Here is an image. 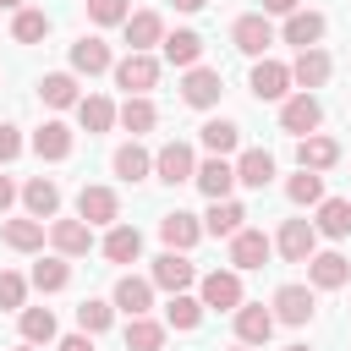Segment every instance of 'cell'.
I'll use <instances>...</instances> for the list:
<instances>
[{"instance_id": "6da1fadb", "label": "cell", "mask_w": 351, "mask_h": 351, "mask_svg": "<svg viewBox=\"0 0 351 351\" xmlns=\"http://www.w3.org/2000/svg\"><path fill=\"white\" fill-rule=\"evenodd\" d=\"M197 302H203V313H236L247 302L241 296V274L236 269H208L197 280Z\"/></svg>"}, {"instance_id": "7a4b0ae2", "label": "cell", "mask_w": 351, "mask_h": 351, "mask_svg": "<svg viewBox=\"0 0 351 351\" xmlns=\"http://www.w3.org/2000/svg\"><path fill=\"white\" fill-rule=\"evenodd\" d=\"M148 280H154V291L181 296V291H192V285H197V269H192V258H186V252H170V247H165V252L154 258Z\"/></svg>"}, {"instance_id": "3957f363", "label": "cell", "mask_w": 351, "mask_h": 351, "mask_svg": "<svg viewBox=\"0 0 351 351\" xmlns=\"http://www.w3.org/2000/svg\"><path fill=\"white\" fill-rule=\"evenodd\" d=\"M110 71H115V88H126V99H148V88L159 82V60L154 55H137V49L126 60H115Z\"/></svg>"}, {"instance_id": "277c9868", "label": "cell", "mask_w": 351, "mask_h": 351, "mask_svg": "<svg viewBox=\"0 0 351 351\" xmlns=\"http://www.w3.org/2000/svg\"><path fill=\"white\" fill-rule=\"evenodd\" d=\"M324 126V104L313 99V93H291V99H280V132H291V137H313Z\"/></svg>"}, {"instance_id": "5b68a950", "label": "cell", "mask_w": 351, "mask_h": 351, "mask_svg": "<svg viewBox=\"0 0 351 351\" xmlns=\"http://www.w3.org/2000/svg\"><path fill=\"white\" fill-rule=\"evenodd\" d=\"M230 38H236V49H241V55L263 60V55H269V44H274V22H269L263 11H247V16H236Z\"/></svg>"}, {"instance_id": "8992f818", "label": "cell", "mask_w": 351, "mask_h": 351, "mask_svg": "<svg viewBox=\"0 0 351 351\" xmlns=\"http://www.w3.org/2000/svg\"><path fill=\"white\" fill-rule=\"evenodd\" d=\"M219 93H225V77H219L214 66H192V71L181 77V104H192V110H214Z\"/></svg>"}, {"instance_id": "52a82bcc", "label": "cell", "mask_w": 351, "mask_h": 351, "mask_svg": "<svg viewBox=\"0 0 351 351\" xmlns=\"http://www.w3.org/2000/svg\"><path fill=\"white\" fill-rule=\"evenodd\" d=\"M274 252H280L285 263H307V258L318 252V230H313V219H285L280 236H274Z\"/></svg>"}, {"instance_id": "ba28073f", "label": "cell", "mask_w": 351, "mask_h": 351, "mask_svg": "<svg viewBox=\"0 0 351 351\" xmlns=\"http://www.w3.org/2000/svg\"><path fill=\"white\" fill-rule=\"evenodd\" d=\"M269 252H274V241H269L263 230H252V225H241V230L230 236V269H236V274L263 269V263H269Z\"/></svg>"}, {"instance_id": "9c48e42d", "label": "cell", "mask_w": 351, "mask_h": 351, "mask_svg": "<svg viewBox=\"0 0 351 351\" xmlns=\"http://www.w3.org/2000/svg\"><path fill=\"white\" fill-rule=\"evenodd\" d=\"M192 170H197V154H192V143H165V148L154 154V176H159L165 186H181V181H192Z\"/></svg>"}, {"instance_id": "30bf717a", "label": "cell", "mask_w": 351, "mask_h": 351, "mask_svg": "<svg viewBox=\"0 0 351 351\" xmlns=\"http://www.w3.org/2000/svg\"><path fill=\"white\" fill-rule=\"evenodd\" d=\"M77 219L82 225H121V197L110 186H82L77 192Z\"/></svg>"}, {"instance_id": "8fae6325", "label": "cell", "mask_w": 351, "mask_h": 351, "mask_svg": "<svg viewBox=\"0 0 351 351\" xmlns=\"http://www.w3.org/2000/svg\"><path fill=\"white\" fill-rule=\"evenodd\" d=\"M247 88H252V99L263 104V99H285L291 93V66H280V60H258L252 66V77H247Z\"/></svg>"}, {"instance_id": "7c38bea8", "label": "cell", "mask_w": 351, "mask_h": 351, "mask_svg": "<svg viewBox=\"0 0 351 351\" xmlns=\"http://www.w3.org/2000/svg\"><path fill=\"white\" fill-rule=\"evenodd\" d=\"M230 170H236V186H252V192H263V186L274 181V154H269V148H241Z\"/></svg>"}, {"instance_id": "4fadbf2b", "label": "cell", "mask_w": 351, "mask_h": 351, "mask_svg": "<svg viewBox=\"0 0 351 351\" xmlns=\"http://www.w3.org/2000/svg\"><path fill=\"white\" fill-rule=\"evenodd\" d=\"M159 236H165V247H170V252H186V247H197V241H203V219H197V214H186V208H170V214L159 219Z\"/></svg>"}, {"instance_id": "5bb4252c", "label": "cell", "mask_w": 351, "mask_h": 351, "mask_svg": "<svg viewBox=\"0 0 351 351\" xmlns=\"http://www.w3.org/2000/svg\"><path fill=\"white\" fill-rule=\"evenodd\" d=\"M110 307H121L126 318H148V307H154V280H143V274H121Z\"/></svg>"}, {"instance_id": "9a60e30c", "label": "cell", "mask_w": 351, "mask_h": 351, "mask_svg": "<svg viewBox=\"0 0 351 351\" xmlns=\"http://www.w3.org/2000/svg\"><path fill=\"white\" fill-rule=\"evenodd\" d=\"M329 71H335V60H329L324 49H296V60H291V82H296L302 93L324 88V82H329Z\"/></svg>"}, {"instance_id": "2e32d148", "label": "cell", "mask_w": 351, "mask_h": 351, "mask_svg": "<svg viewBox=\"0 0 351 351\" xmlns=\"http://www.w3.org/2000/svg\"><path fill=\"white\" fill-rule=\"evenodd\" d=\"M192 181H197V192L208 197V203H219V197H230V186H236V170H230V159H203L197 170H192Z\"/></svg>"}, {"instance_id": "e0dca14e", "label": "cell", "mask_w": 351, "mask_h": 351, "mask_svg": "<svg viewBox=\"0 0 351 351\" xmlns=\"http://www.w3.org/2000/svg\"><path fill=\"white\" fill-rule=\"evenodd\" d=\"M307 280H313L318 291H340V285L351 280V258H346V252H313V258H307Z\"/></svg>"}, {"instance_id": "ac0fdd59", "label": "cell", "mask_w": 351, "mask_h": 351, "mask_svg": "<svg viewBox=\"0 0 351 351\" xmlns=\"http://www.w3.org/2000/svg\"><path fill=\"white\" fill-rule=\"evenodd\" d=\"M121 27H126V44H132L137 55H148L154 44H165V16H159V11H132Z\"/></svg>"}, {"instance_id": "d6986e66", "label": "cell", "mask_w": 351, "mask_h": 351, "mask_svg": "<svg viewBox=\"0 0 351 351\" xmlns=\"http://www.w3.org/2000/svg\"><path fill=\"white\" fill-rule=\"evenodd\" d=\"M335 159H340V143H335V137H324V132H313V137H296V165H302V170L324 176Z\"/></svg>"}, {"instance_id": "ffe728a7", "label": "cell", "mask_w": 351, "mask_h": 351, "mask_svg": "<svg viewBox=\"0 0 351 351\" xmlns=\"http://www.w3.org/2000/svg\"><path fill=\"white\" fill-rule=\"evenodd\" d=\"M49 247H55L60 258H82V252L93 247V225H82V219H55V225H49Z\"/></svg>"}, {"instance_id": "44dd1931", "label": "cell", "mask_w": 351, "mask_h": 351, "mask_svg": "<svg viewBox=\"0 0 351 351\" xmlns=\"http://www.w3.org/2000/svg\"><path fill=\"white\" fill-rule=\"evenodd\" d=\"M236 335H241V346H263L274 335V313L263 302H241L236 307Z\"/></svg>"}, {"instance_id": "7402d4cb", "label": "cell", "mask_w": 351, "mask_h": 351, "mask_svg": "<svg viewBox=\"0 0 351 351\" xmlns=\"http://www.w3.org/2000/svg\"><path fill=\"white\" fill-rule=\"evenodd\" d=\"M22 203H27V219H55V214H60V186H55L49 176H33V181L22 186Z\"/></svg>"}, {"instance_id": "603a6c76", "label": "cell", "mask_w": 351, "mask_h": 351, "mask_svg": "<svg viewBox=\"0 0 351 351\" xmlns=\"http://www.w3.org/2000/svg\"><path fill=\"white\" fill-rule=\"evenodd\" d=\"M313 318V291L307 285H280L274 291V324H307Z\"/></svg>"}, {"instance_id": "cb8c5ba5", "label": "cell", "mask_w": 351, "mask_h": 351, "mask_svg": "<svg viewBox=\"0 0 351 351\" xmlns=\"http://www.w3.org/2000/svg\"><path fill=\"white\" fill-rule=\"evenodd\" d=\"M313 230H318V236H329V241H346V236H351V197H324V203H318Z\"/></svg>"}, {"instance_id": "d4e9b609", "label": "cell", "mask_w": 351, "mask_h": 351, "mask_svg": "<svg viewBox=\"0 0 351 351\" xmlns=\"http://www.w3.org/2000/svg\"><path fill=\"white\" fill-rule=\"evenodd\" d=\"M280 38L296 44V49H318V38H324V16H318V11H291L285 27H280Z\"/></svg>"}, {"instance_id": "484cf974", "label": "cell", "mask_w": 351, "mask_h": 351, "mask_svg": "<svg viewBox=\"0 0 351 351\" xmlns=\"http://www.w3.org/2000/svg\"><path fill=\"white\" fill-rule=\"evenodd\" d=\"M110 66H115V55H110L104 38H77V44H71V71L99 77V71H110Z\"/></svg>"}, {"instance_id": "4316f807", "label": "cell", "mask_w": 351, "mask_h": 351, "mask_svg": "<svg viewBox=\"0 0 351 351\" xmlns=\"http://www.w3.org/2000/svg\"><path fill=\"white\" fill-rule=\"evenodd\" d=\"M197 137H203V148H208L214 159H225V154H236V148H241V126H236V121H225V115L203 121V126H197Z\"/></svg>"}, {"instance_id": "83f0119b", "label": "cell", "mask_w": 351, "mask_h": 351, "mask_svg": "<svg viewBox=\"0 0 351 351\" xmlns=\"http://www.w3.org/2000/svg\"><path fill=\"white\" fill-rule=\"evenodd\" d=\"M71 148H77V137H71L66 121H44V126L33 132V154H38V159H66Z\"/></svg>"}, {"instance_id": "f1b7e54d", "label": "cell", "mask_w": 351, "mask_h": 351, "mask_svg": "<svg viewBox=\"0 0 351 351\" xmlns=\"http://www.w3.org/2000/svg\"><path fill=\"white\" fill-rule=\"evenodd\" d=\"M159 49H165V60H170V66L192 71V66H197V55H203V38H197L192 27H176V33H165V44H159Z\"/></svg>"}, {"instance_id": "f546056e", "label": "cell", "mask_w": 351, "mask_h": 351, "mask_svg": "<svg viewBox=\"0 0 351 351\" xmlns=\"http://www.w3.org/2000/svg\"><path fill=\"white\" fill-rule=\"evenodd\" d=\"M110 170H115L121 181H143V176L154 170V154H148V148H143V143L132 137V143H121V148H115V159H110Z\"/></svg>"}, {"instance_id": "4dcf8cb0", "label": "cell", "mask_w": 351, "mask_h": 351, "mask_svg": "<svg viewBox=\"0 0 351 351\" xmlns=\"http://www.w3.org/2000/svg\"><path fill=\"white\" fill-rule=\"evenodd\" d=\"M241 219H247V208H241L236 197H219V203H208V214H203V236H236Z\"/></svg>"}, {"instance_id": "1f68e13d", "label": "cell", "mask_w": 351, "mask_h": 351, "mask_svg": "<svg viewBox=\"0 0 351 351\" xmlns=\"http://www.w3.org/2000/svg\"><path fill=\"white\" fill-rule=\"evenodd\" d=\"M104 258H110V263H137V258H143V230H137V225H110Z\"/></svg>"}, {"instance_id": "d6a6232c", "label": "cell", "mask_w": 351, "mask_h": 351, "mask_svg": "<svg viewBox=\"0 0 351 351\" xmlns=\"http://www.w3.org/2000/svg\"><path fill=\"white\" fill-rule=\"evenodd\" d=\"M38 99H44L49 110H77L82 93H77V77H71V71H49V77L38 82Z\"/></svg>"}, {"instance_id": "836d02e7", "label": "cell", "mask_w": 351, "mask_h": 351, "mask_svg": "<svg viewBox=\"0 0 351 351\" xmlns=\"http://www.w3.org/2000/svg\"><path fill=\"white\" fill-rule=\"evenodd\" d=\"M77 121H82V132H110L115 126V104L104 93H82L77 99Z\"/></svg>"}, {"instance_id": "e575fe53", "label": "cell", "mask_w": 351, "mask_h": 351, "mask_svg": "<svg viewBox=\"0 0 351 351\" xmlns=\"http://www.w3.org/2000/svg\"><path fill=\"white\" fill-rule=\"evenodd\" d=\"M16 324H22V346H49L55 340V313L49 307H22Z\"/></svg>"}, {"instance_id": "d590c367", "label": "cell", "mask_w": 351, "mask_h": 351, "mask_svg": "<svg viewBox=\"0 0 351 351\" xmlns=\"http://www.w3.org/2000/svg\"><path fill=\"white\" fill-rule=\"evenodd\" d=\"M115 121H121L132 137H143V132H154L159 110H154V99H126V104H115Z\"/></svg>"}, {"instance_id": "8d00e7d4", "label": "cell", "mask_w": 351, "mask_h": 351, "mask_svg": "<svg viewBox=\"0 0 351 351\" xmlns=\"http://www.w3.org/2000/svg\"><path fill=\"white\" fill-rule=\"evenodd\" d=\"M197 324H203V302H197V296L181 291V296L165 302V329H181V335H186V329H197Z\"/></svg>"}, {"instance_id": "74e56055", "label": "cell", "mask_w": 351, "mask_h": 351, "mask_svg": "<svg viewBox=\"0 0 351 351\" xmlns=\"http://www.w3.org/2000/svg\"><path fill=\"white\" fill-rule=\"evenodd\" d=\"M5 247H16V252H38L44 247V219H5Z\"/></svg>"}, {"instance_id": "f35d334b", "label": "cell", "mask_w": 351, "mask_h": 351, "mask_svg": "<svg viewBox=\"0 0 351 351\" xmlns=\"http://www.w3.org/2000/svg\"><path fill=\"white\" fill-rule=\"evenodd\" d=\"M33 285H38L44 296H49V291H66V285H71V263H66L60 252H55V258H38V263H33Z\"/></svg>"}, {"instance_id": "ab89813d", "label": "cell", "mask_w": 351, "mask_h": 351, "mask_svg": "<svg viewBox=\"0 0 351 351\" xmlns=\"http://www.w3.org/2000/svg\"><path fill=\"white\" fill-rule=\"evenodd\" d=\"M285 197H291L296 208H313V203H324V176H313V170H296V176L285 181Z\"/></svg>"}, {"instance_id": "60d3db41", "label": "cell", "mask_w": 351, "mask_h": 351, "mask_svg": "<svg viewBox=\"0 0 351 351\" xmlns=\"http://www.w3.org/2000/svg\"><path fill=\"white\" fill-rule=\"evenodd\" d=\"M159 346H165V324H154V318L126 324V351H159Z\"/></svg>"}, {"instance_id": "b9f144b4", "label": "cell", "mask_w": 351, "mask_h": 351, "mask_svg": "<svg viewBox=\"0 0 351 351\" xmlns=\"http://www.w3.org/2000/svg\"><path fill=\"white\" fill-rule=\"evenodd\" d=\"M44 33H49V16H44V11H33V5H22V11H16V22H11V38H16V44H38Z\"/></svg>"}, {"instance_id": "7bdbcfd3", "label": "cell", "mask_w": 351, "mask_h": 351, "mask_svg": "<svg viewBox=\"0 0 351 351\" xmlns=\"http://www.w3.org/2000/svg\"><path fill=\"white\" fill-rule=\"evenodd\" d=\"M110 324H115V307H110V302H93V296H88V302L77 307V329H82V335H104Z\"/></svg>"}, {"instance_id": "ee69618b", "label": "cell", "mask_w": 351, "mask_h": 351, "mask_svg": "<svg viewBox=\"0 0 351 351\" xmlns=\"http://www.w3.org/2000/svg\"><path fill=\"white\" fill-rule=\"evenodd\" d=\"M0 307H5V313H22V307H27V280H22L16 269H0Z\"/></svg>"}, {"instance_id": "f6af8a7d", "label": "cell", "mask_w": 351, "mask_h": 351, "mask_svg": "<svg viewBox=\"0 0 351 351\" xmlns=\"http://www.w3.org/2000/svg\"><path fill=\"white\" fill-rule=\"evenodd\" d=\"M88 16H93L99 27H115V22H126L132 11H126V0H88Z\"/></svg>"}, {"instance_id": "bcb514c9", "label": "cell", "mask_w": 351, "mask_h": 351, "mask_svg": "<svg viewBox=\"0 0 351 351\" xmlns=\"http://www.w3.org/2000/svg\"><path fill=\"white\" fill-rule=\"evenodd\" d=\"M16 154H22V132H16L11 121H0V165H11Z\"/></svg>"}, {"instance_id": "7dc6e473", "label": "cell", "mask_w": 351, "mask_h": 351, "mask_svg": "<svg viewBox=\"0 0 351 351\" xmlns=\"http://www.w3.org/2000/svg\"><path fill=\"white\" fill-rule=\"evenodd\" d=\"M302 11V0H263V16H291Z\"/></svg>"}, {"instance_id": "c3c4849f", "label": "cell", "mask_w": 351, "mask_h": 351, "mask_svg": "<svg viewBox=\"0 0 351 351\" xmlns=\"http://www.w3.org/2000/svg\"><path fill=\"white\" fill-rule=\"evenodd\" d=\"M60 351H93V335H66Z\"/></svg>"}, {"instance_id": "681fc988", "label": "cell", "mask_w": 351, "mask_h": 351, "mask_svg": "<svg viewBox=\"0 0 351 351\" xmlns=\"http://www.w3.org/2000/svg\"><path fill=\"white\" fill-rule=\"evenodd\" d=\"M16 203V186H11V176H0V214Z\"/></svg>"}, {"instance_id": "f907efd6", "label": "cell", "mask_w": 351, "mask_h": 351, "mask_svg": "<svg viewBox=\"0 0 351 351\" xmlns=\"http://www.w3.org/2000/svg\"><path fill=\"white\" fill-rule=\"evenodd\" d=\"M170 5H176V11H203L208 0H170Z\"/></svg>"}, {"instance_id": "816d5d0a", "label": "cell", "mask_w": 351, "mask_h": 351, "mask_svg": "<svg viewBox=\"0 0 351 351\" xmlns=\"http://www.w3.org/2000/svg\"><path fill=\"white\" fill-rule=\"evenodd\" d=\"M0 5H5V11H22V0H0Z\"/></svg>"}, {"instance_id": "f5cc1de1", "label": "cell", "mask_w": 351, "mask_h": 351, "mask_svg": "<svg viewBox=\"0 0 351 351\" xmlns=\"http://www.w3.org/2000/svg\"><path fill=\"white\" fill-rule=\"evenodd\" d=\"M285 351H307V346H285Z\"/></svg>"}, {"instance_id": "db71d44e", "label": "cell", "mask_w": 351, "mask_h": 351, "mask_svg": "<svg viewBox=\"0 0 351 351\" xmlns=\"http://www.w3.org/2000/svg\"><path fill=\"white\" fill-rule=\"evenodd\" d=\"M16 351H38V346H16Z\"/></svg>"}, {"instance_id": "11a10c76", "label": "cell", "mask_w": 351, "mask_h": 351, "mask_svg": "<svg viewBox=\"0 0 351 351\" xmlns=\"http://www.w3.org/2000/svg\"><path fill=\"white\" fill-rule=\"evenodd\" d=\"M236 351H247V346H236Z\"/></svg>"}]
</instances>
